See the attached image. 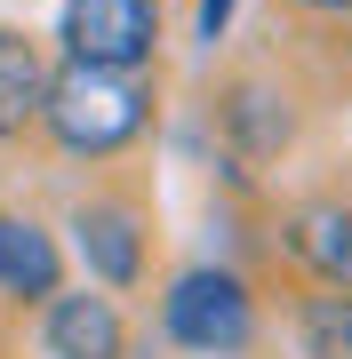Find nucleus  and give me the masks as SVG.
<instances>
[{"mask_svg": "<svg viewBox=\"0 0 352 359\" xmlns=\"http://www.w3.org/2000/svg\"><path fill=\"white\" fill-rule=\"evenodd\" d=\"M40 128H48L56 152L72 160H112L152 128V88L136 72H89L65 65L48 72V96H40Z\"/></svg>", "mask_w": 352, "mask_h": 359, "instance_id": "1", "label": "nucleus"}, {"mask_svg": "<svg viewBox=\"0 0 352 359\" xmlns=\"http://www.w3.org/2000/svg\"><path fill=\"white\" fill-rule=\"evenodd\" d=\"M160 327H169V344L193 351V359H233V351L256 344V295H248L240 271L193 264V271L169 280V295H160Z\"/></svg>", "mask_w": 352, "mask_h": 359, "instance_id": "2", "label": "nucleus"}, {"mask_svg": "<svg viewBox=\"0 0 352 359\" xmlns=\"http://www.w3.org/2000/svg\"><path fill=\"white\" fill-rule=\"evenodd\" d=\"M56 48L89 72H144L160 56V0H65Z\"/></svg>", "mask_w": 352, "mask_h": 359, "instance_id": "3", "label": "nucleus"}, {"mask_svg": "<svg viewBox=\"0 0 352 359\" xmlns=\"http://www.w3.org/2000/svg\"><path fill=\"white\" fill-rule=\"evenodd\" d=\"M72 248L96 287L144 280V200L136 192H80L72 200Z\"/></svg>", "mask_w": 352, "mask_h": 359, "instance_id": "4", "label": "nucleus"}, {"mask_svg": "<svg viewBox=\"0 0 352 359\" xmlns=\"http://www.w3.org/2000/svg\"><path fill=\"white\" fill-rule=\"evenodd\" d=\"M40 359H129V320L112 295H65L40 304Z\"/></svg>", "mask_w": 352, "mask_h": 359, "instance_id": "5", "label": "nucleus"}, {"mask_svg": "<svg viewBox=\"0 0 352 359\" xmlns=\"http://www.w3.org/2000/svg\"><path fill=\"white\" fill-rule=\"evenodd\" d=\"M56 287H65V248H56V231L16 216V208H0V304L40 311Z\"/></svg>", "mask_w": 352, "mask_h": 359, "instance_id": "6", "label": "nucleus"}, {"mask_svg": "<svg viewBox=\"0 0 352 359\" xmlns=\"http://www.w3.org/2000/svg\"><path fill=\"white\" fill-rule=\"evenodd\" d=\"M40 96H48V56H40V40L0 25V144L25 136L40 120Z\"/></svg>", "mask_w": 352, "mask_h": 359, "instance_id": "7", "label": "nucleus"}, {"mask_svg": "<svg viewBox=\"0 0 352 359\" xmlns=\"http://www.w3.org/2000/svg\"><path fill=\"white\" fill-rule=\"evenodd\" d=\"M288 248H296L328 287L352 295V200H313V208H296V216H288Z\"/></svg>", "mask_w": 352, "mask_h": 359, "instance_id": "8", "label": "nucleus"}, {"mask_svg": "<svg viewBox=\"0 0 352 359\" xmlns=\"http://www.w3.org/2000/svg\"><path fill=\"white\" fill-rule=\"evenodd\" d=\"M264 104H273V88H264V80H233V88H224V104H216V120L224 128H233V144L240 152H256V160H273V152H288V136H296V112H264Z\"/></svg>", "mask_w": 352, "mask_h": 359, "instance_id": "9", "label": "nucleus"}, {"mask_svg": "<svg viewBox=\"0 0 352 359\" xmlns=\"http://www.w3.org/2000/svg\"><path fill=\"white\" fill-rule=\"evenodd\" d=\"M296 344H304V359H352V295H344V287L304 295V311H296Z\"/></svg>", "mask_w": 352, "mask_h": 359, "instance_id": "10", "label": "nucleus"}, {"mask_svg": "<svg viewBox=\"0 0 352 359\" xmlns=\"http://www.w3.org/2000/svg\"><path fill=\"white\" fill-rule=\"evenodd\" d=\"M224 25H233V0H200V40H224Z\"/></svg>", "mask_w": 352, "mask_h": 359, "instance_id": "11", "label": "nucleus"}, {"mask_svg": "<svg viewBox=\"0 0 352 359\" xmlns=\"http://www.w3.org/2000/svg\"><path fill=\"white\" fill-rule=\"evenodd\" d=\"M296 8H313V16H344L352 0H296Z\"/></svg>", "mask_w": 352, "mask_h": 359, "instance_id": "12", "label": "nucleus"}]
</instances>
